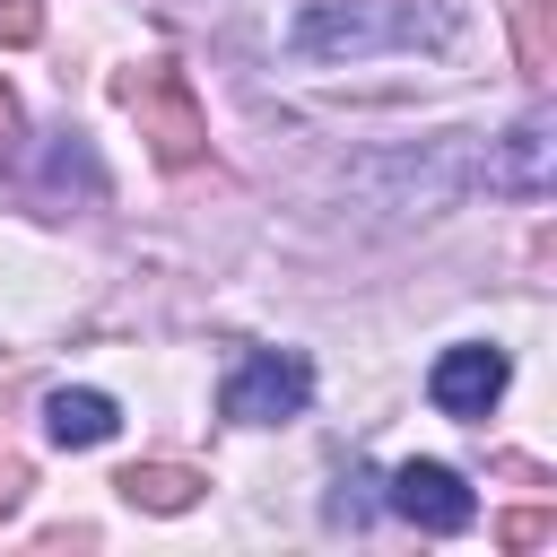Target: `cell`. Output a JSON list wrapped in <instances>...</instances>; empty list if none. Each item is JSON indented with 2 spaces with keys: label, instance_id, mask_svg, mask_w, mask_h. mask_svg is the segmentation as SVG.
<instances>
[{
  "label": "cell",
  "instance_id": "cell-10",
  "mask_svg": "<svg viewBox=\"0 0 557 557\" xmlns=\"http://www.w3.org/2000/svg\"><path fill=\"white\" fill-rule=\"evenodd\" d=\"M548 531H557V522H548V505H522V513H505V522H496V540H505V548H540Z\"/></svg>",
  "mask_w": 557,
  "mask_h": 557
},
{
  "label": "cell",
  "instance_id": "cell-2",
  "mask_svg": "<svg viewBox=\"0 0 557 557\" xmlns=\"http://www.w3.org/2000/svg\"><path fill=\"white\" fill-rule=\"evenodd\" d=\"M313 400V366L296 357V348H252L235 374H226V392H218V409L235 418V426H278V418H296Z\"/></svg>",
  "mask_w": 557,
  "mask_h": 557
},
{
  "label": "cell",
  "instance_id": "cell-11",
  "mask_svg": "<svg viewBox=\"0 0 557 557\" xmlns=\"http://www.w3.org/2000/svg\"><path fill=\"white\" fill-rule=\"evenodd\" d=\"M44 35V9L35 0H0V44H35Z\"/></svg>",
  "mask_w": 557,
  "mask_h": 557
},
{
  "label": "cell",
  "instance_id": "cell-4",
  "mask_svg": "<svg viewBox=\"0 0 557 557\" xmlns=\"http://www.w3.org/2000/svg\"><path fill=\"white\" fill-rule=\"evenodd\" d=\"M122 96L139 104V131L157 139V157H165V165H191V157H200L209 122H200V104H191L183 70H148V78H122Z\"/></svg>",
  "mask_w": 557,
  "mask_h": 557
},
{
  "label": "cell",
  "instance_id": "cell-1",
  "mask_svg": "<svg viewBox=\"0 0 557 557\" xmlns=\"http://www.w3.org/2000/svg\"><path fill=\"white\" fill-rule=\"evenodd\" d=\"M461 17L444 0H313L287 26V52L305 61H366V52H444Z\"/></svg>",
  "mask_w": 557,
  "mask_h": 557
},
{
  "label": "cell",
  "instance_id": "cell-8",
  "mask_svg": "<svg viewBox=\"0 0 557 557\" xmlns=\"http://www.w3.org/2000/svg\"><path fill=\"white\" fill-rule=\"evenodd\" d=\"M113 487H122L131 505H148V513H183L209 479H200V470H183V461H148V470H122Z\"/></svg>",
  "mask_w": 557,
  "mask_h": 557
},
{
  "label": "cell",
  "instance_id": "cell-7",
  "mask_svg": "<svg viewBox=\"0 0 557 557\" xmlns=\"http://www.w3.org/2000/svg\"><path fill=\"white\" fill-rule=\"evenodd\" d=\"M113 426H122V409H113L104 392H52V400H44V435H52V444H104Z\"/></svg>",
  "mask_w": 557,
  "mask_h": 557
},
{
  "label": "cell",
  "instance_id": "cell-9",
  "mask_svg": "<svg viewBox=\"0 0 557 557\" xmlns=\"http://www.w3.org/2000/svg\"><path fill=\"white\" fill-rule=\"evenodd\" d=\"M513 52L531 78H548V0H513Z\"/></svg>",
  "mask_w": 557,
  "mask_h": 557
},
{
  "label": "cell",
  "instance_id": "cell-5",
  "mask_svg": "<svg viewBox=\"0 0 557 557\" xmlns=\"http://www.w3.org/2000/svg\"><path fill=\"white\" fill-rule=\"evenodd\" d=\"M505 348H487V339H461V348H444L435 357V374H426V400L444 409V418H487L496 400H505Z\"/></svg>",
  "mask_w": 557,
  "mask_h": 557
},
{
  "label": "cell",
  "instance_id": "cell-13",
  "mask_svg": "<svg viewBox=\"0 0 557 557\" xmlns=\"http://www.w3.org/2000/svg\"><path fill=\"white\" fill-rule=\"evenodd\" d=\"M17 487H26V470H0V513L17 505Z\"/></svg>",
  "mask_w": 557,
  "mask_h": 557
},
{
  "label": "cell",
  "instance_id": "cell-3",
  "mask_svg": "<svg viewBox=\"0 0 557 557\" xmlns=\"http://www.w3.org/2000/svg\"><path fill=\"white\" fill-rule=\"evenodd\" d=\"M383 505L400 513V522H418V531H470L479 522V496L461 487V470H444V461H400L392 479H383Z\"/></svg>",
  "mask_w": 557,
  "mask_h": 557
},
{
  "label": "cell",
  "instance_id": "cell-12",
  "mask_svg": "<svg viewBox=\"0 0 557 557\" xmlns=\"http://www.w3.org/2000/svg\"><path fill=\"white\" fill-rule=\"evenodd\" d=\"M9 157H17V96L0 87V165H9Z\"/></svg>",
  "mask_w": 557,
  "mask_h": 557
},
{
  "label": "cell",
  "instance_id": "cell-6",
  "mask_svg": "<svg viewBox=\"0 0 557 557\" xmlns=\"http://www.w3.org/2000/svg\"><path fill=\"white\" fill-rule=\"evenodd\" d=\"M548 131H557L548 113H522V122L487 148V191H505V200H548V148H557Z\"/></svg>",
  "mask_w": 557,
  "mask_h": 557
}]
</instances>
